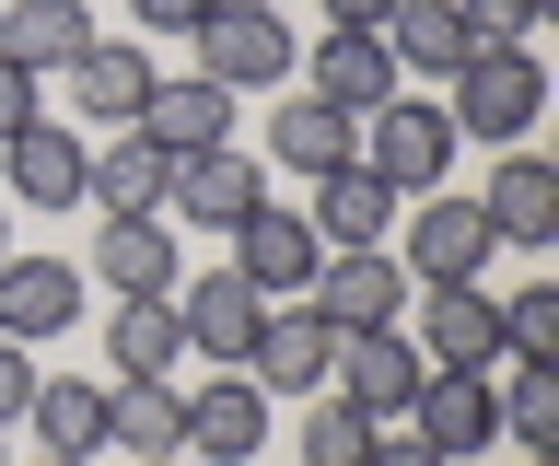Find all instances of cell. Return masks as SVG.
I'll return each instance as SVG.
<instances>
[{"instance_id":"6da1fadb","label":"cell","mask_w":559,"mask_h":466,"mask_svg":"<svg viewBox=\"0 0 559 466\" xmlns=\"http://www.w3.org/2000/svg\"><path fill=\"white\" fill-rule=\"evenodd\" d=\"M536 106H548V59H536V47H466L454 82H443L454 141H489V152H513L524 129H536Z\"/></svg>"},{"instance_id":"7a4b0ae2","label":"cell","mask_w":559,"mask_h":466,"mask_svg":"<svg viewBox=\"0 0 559 466\" xmlns=\"http://www.w3.org/2000/svg\"><path fill=\"white\" fill-rule=\"evenodd\" d=\"M187 47H199V71L222 82V94H280V82L304 71V47H292V12H269V0H210Z\"/></svg>"},{"instance_id":"3957f363","label":"cell","mask_w":559,"mask_h":466,"mask_svg":"<svg viewBox=\"0 0 559 466\" xmlns=\"http://www.w3.org/2000/svg\"><path fill=\"white\" fill-rule=\"evenodd\" d=\"M361 164H373L384 187H396V199H419V187H443L454 176V117H443V94H384V106H361Z\"/></svg>"},{"instance_id":"277c9868","label":"cell","mask_w":559,"mask_h":466,"mask_svg":"<svg viewBox=\"0 0 559 466\" xmlns=\"http://www.w3.org/2000/svg\"><path fill=\"white\" fill-rule=\"evenodd\" d=\"M257 443H269V385L245 361H210L187 385V466H257Z\"/></svg>"},{"instance_id":"5b68a950","label":"cell","mask_w":559,"mask_h":466,"mask_svg":"<svg viewBox=\"0 0 559 466\" xmlns=\"http://www.w3.org/2000/svg\"><path fill=\"white\" fill-rule=\"evenodd\" d=\"M419 361L431 373H489L501 361V291L489 280H419Z\"/></svg>"},{"instance_id":"8992f818","label":"cell","mask_w":559,"mask_h":466,"mask_svg":"<svg viewBox=\"0 0 559 466\" xmlns=\"http://www.w3.org/2000/svg\"><path fill=\"white\" fill-rule=\"evenodd\" d=\"M408 291L419 280H408V256H396V246H326V268H314L304 303L349 338V326H396V315H408Z\"/></svg>"},{"instance_id":"52a82bcc","label":"cell","mask_w":559,"mask_h":466,"mask_svg":"<svg viewBox=\"0 0 559 466\" xmlns=\"http://www.w3.org/2000/svg\"><path fill=\"white\" fill-rule=\"evenodd\" d=\"M326 385H338L361 420H408V396L431 385V361H419V338H396V326H349L338 361H326Z\"/></svg>"},{"instance_id":"ba28073f","label":"cell","mask_w":559,"mask_h":466,"mask_svg":"<svg viewBox=\"0 0 559 466\" xmlns=\"http://www.w3.org/2000/svg\"><path fill=\"white\" fill-rule=\"evenodd\" d=\"M396 256H408V280H478L501 246H489V222H478L466 187H419V199H408V246H396Z\"/></svg>"},{"instance_id":"9c48e42d","label":"cell","mask_w":559,"mask_h":466,"mask_svg":"<svg viewBox=\"0 0 559 466\" xmlns=\"http://www.w3.org/2000/svg\"><path fill=\"white\" fill-rule=\"evenodd\" d=\"M478 199V222H489V246H513V256H548L559 246V164H536V152H501V176L489 187H466Z\"/></svg>"},{"instance_id":"30bf717a","label":"cell","mask_w":559,"mask_h":466,"mask_svg":"<svg viewBox=\"0 0 559 466\" xmlns=\"http://www.w3.org/2000/svg\"><path fill=\"white\" fill-rule=\"evenodd\" d=\"M222 246H234V280H257L269 303H304V291H314V268H326L314 222H304V211H280V199H269V211H245Z\"/></svg>"},{"instance_id":"8fae6325","label":"cell","mask_w":559,"mask_h":466,"mask_svg":"<svg viewBox=\"0 0 559 466\" xmlns=\"http://www.w3.org/2000/svg\"><path fill=\"white\" fill-rule=\"evenodd\" d=\"M82 176H94V141L59 129V117L0 141V199H24V211H82Z\"/></svg>"},{"instance_id":"7c38bea8","label":"cell","mask_w":559,"mask_h":466,"mask_svg":"<svg viewBox=\"0 0 559 466\" xmlns=\"http://www.w3.org/2000/svg\"><path fill=\"white\" fill-rule=\"evenodd\" d=\"M164 199L187 211V234H234L245 211H269V164L257 152H175V176H164Z\"/></svg>"},{"instance_id":"4fadbf2b","label":"cell","mask_w":559,"mask_h":466,"mask_svg":"<svg viewBox=\"0 0 559 466\" xmlns=\"http://www.w3.org/2000/svg\"><path fill=\"white\" fill-rule=\"evenodd\" d=\"M175 326H187V361H245L269 326V291L234 268H199V280H175Z\"/></svg>"},{"instance_id":"5bb4252c","label":"cell","mask_w":559,"mask_h":466,"mask_svg":"<svg viewBox=\"0 0 559 466\" xmlns=\"http://www.w3.org/2000/svg\"><path fill=\"white\" fill-rule=\"evenodd\" d=\"M105 443L129 466L187 455V373H105Z\"/></svg>"},{"instance_id":"9a60e30c","label":"cell","mask_w":559,"mask_h":466,"mask_svg":"<svg viewBox=\"0 0 559 466\" xmlns=\"http://www.w3.org/2000/svg\"><path fill=\"white\" fill-rule=\"evenodd\" d=\"M82 280H105V303H129V291H175L187 280V256H175L164 211H105L94 222V268Z\"/></svg>"},{"instance_id":"2e32d148","label":"cell","mask_w":559,"mask_h":466,"mask_svg":"<svg viewBox=\"0 0 559 466\" xmlns=\"http://www.w3.org/2000/svg\"><path fill=\"white\" fill-rule=\"evenodd\" d=\"M408 431L431 443L443 466H478L489 443H501V408H489V373H431V385L408 396Z\"/></svg>"},{"instance_id":"e0dca14e","label":"cell","mask_w":559,"mask_h":466,"mask_svg":"<svg viewBox=\"0 0 559 466\" xmlns=\"http://www.w3.org/2000/svg\"><path fill=\"white\" fill-rule=\"evenodd\" d=\"M396 211H408V199H396L361 152H349V164H326V176H314V199H304L314 246H384V234H396Z\"/></svg>"},{"instance_id":"ac0fdd59","label":"cell","mask_w":559,"mask_h":466,"mask_svg":"<svg viewBox=\"0 0 559 466\" xmlns=\"http://www.w3.org/2000/svg\"><path fill=\"white\" fill-rule=\"evenodd\" d=\"M326 361H338V326L314 315V303H269V326H257L245 373H257L269 396H314V385H326Z\"/></svg>"},{"instance_id":"d6986e66","label":"cell","mask_w":559,"mask_h":466,"mask_svg":"<svg viewBox=\"0 0 559 466\" xmlns=\"http://www.w3.org/2000/svg\"><path fill=\"white\" fill-rule=\"evenodd\" d=\"M349 141H361V117L326 106V94H269V176H326V164H349Z\"/></svg>"},{"instance_id":"ffe728a7","label":"cell","mask_w":559,"mask_h":466,"mask_svg":"<svg viewBox=\"0 0 559 466\" xmlns=\"http://www.w3.org/2000/svg\"><path fill=\"white\" fill-rule=\"evenodd\" d=\"M82 315V268L70 256H0V338H59V326Z\"/></svg>"},{"instance_id":"44dd1931","label":"cell","mask_w":559,"mask_h":466,"mask_svg":"<svg viewBox=\"0 0 559 466\" xmlns=\"http://www.w3.org/2000/svg\"><path fill=\"white\" fill-rule=\"evenodd\" d=\"M140 141L164 152V164H175V152H222V141H234V94H222L210 71L152 82V106H140Z\"/></svg>"},{"instance_id":"7402d4cb","label":"cell","mask_w":559,"mask_h":466,"mask_svg":"<svg viewBox=\"0 0 559 466\" xmlns=\"http://www.w3.org/2000/svg\"><path fill=\"white\" fill-rule=\"evenodd\" d=\"M94 47V0H0V59H24L35 82H59Z\"/></svg>"},{"instance_id":"603a6c76","label":"cell","mask_w":559,"mask_h":466,"mask_svg":"<svg viewBox=\"0 0 559 466\" xmlns=\"http://www.w3.org/2000/svg\"><path fill=\"white\" fill-rule=\"evenodd\" d=\"M70 94H82V106H94L105 117V129H140V106H152V82H164V71H152V47H129V36H94V47H82V59H70Z\"/></svg>"},{"instance_id":"cb8c5ba5","label":"cell","mask_w":559,"mask_h":466,"mask_svg":"<svg viewBox=\"0 0 559 466\" xmlns=\"http://www.w3.org/2000/svg\"><path fill=\"white\" fill-rule=\"evenodd\" d=\"M396 82H408V71H396V47H384V36H349V24H326V47L304 59V94H326V106H349V117L384 106Z\"/></svg>"},{"instance_id":"d4e9b609","label":"cell","mask_w":559,"mask_h":466,"mask_svg":"<svg viewBox=\"0 0 559 466\" xmlns=\"http://www.w3.org/2000/svg\"><path fill=\"white\" fill-rule=\"evenodd\" d=\"M105 373H187L175 291H129V303H105Z\"/></svg>"},{"instance_id":"484cf974","label":"cell","mask_w":559,"mask_h":466,"mask_svg":"<svg viewBox=\"0 0 559 466\" xmlns=\"http://www.w3.org/2000/svg\"><path fill=\"white\" fill-rule=\"evenodd\" d=\"M24 420H35V455H82V466H94V443H105V385H94V373H35Z\"/></svg>"},{"instance_id":"4316f807","label":"cell","mask_w":559,"mask_h":466,"mask_svg":"<svg viewBox=\"0 0 559 466\" xmlns=\"http://www.w3.org/2000/svg\"><path fill=\"white\" fill-rule=\"evenodd\" d=\"M384 47H396V71H419V82H454V59H466V12L454 0H396L384 12Z\"/></svg>"},{"instance_id":"83f0119b","label":"cell","mask_w":559,"mask_h":466,"mask_svg":"<svg viewBox=\"0 0 559 466\" xmlns=\"http://www.w3.org/2000/svg\"><path fill=\"white\" fill-rule=\"evenodd\" d=\"M489 408H501V431L524 455H548L559 443V361H489Z\"/></svg>"},{"instance_id":"f1b7e54d","label":"cell","mask_w":559,"mask_h":466,"mask_svg":"<svg viewBox=\"0 0 559 466\" xmlns=\"http://www.w3.org/2000/svg\"><path fill=\"white\" fill-rule=\"evenodd\" d=\"M164 152L140 141V129H117V141L94 152V176H82V199H94V211H164Z\"/></svg>"},{"instance_id":"f546056e","label":"cell","mask_w":559,"mask_h":466,"mask_svg":"<svg viewBox=\"0 0 559 466\" xmlns=\"http://www.w3.org/2000/svg\"><path fill=\"white\" fill-rule=\"evenodd\" d=\"M373 431H384V420H361V408H349L338 385H314L304 443H292V455H304V466H361V455H373Z\"/></svg>"},{"instance_id":"4dcf8cb0","label":"cell","mask_w":559,"mask_h":466,"mask_svg":"<svg viewBox=\"0 0 559 466\" xmlns=\"http://www.w3.org/2000/svg\"><path fill=\"white\" fill-rule=\"evenodd\" d=\"M501 361H559V291L548 280L501 291Z\"/></svg>"},{"instance_id":"1f68e13d","label":"cell","mask_w":559,"mask_h":466,"mask_svg":"<svg viewBox=\"0 0 559 466\" xmlns=\"http://www.w3.org/2000/svg\"><path fill=\"white\" fill-rule=\"evenodd\" d=\"M454 12H466V36H478V47H524L536 24H548V0H454Z\"/></svg>"},{"instance_id":"d6a6232c","label":"cell","mask_w":559,"mask_h":466,"mask_svg":"<svg viewBox=\"0 0 559 466\" xmlns=\"http://www.w3.org/2000/svg\"><path fill=\"white\" fill-rule=\"evenodd\" d=\"M35 94H47V82H35L24 59H0V141H12V129H35V117H47V106H35Z\"/></svg>"},{"instance_id":"836d02e7","label":"cell","mask_w":559,"mask_h":466,"mask_svg":"<svg viewBox=\"0 0 559 466\" xmlns=\"http://www.w3.org/2000/svg\"><path fill=\"white\" fill-rule=\"evenodd\" d=\"M24 396H35V350H24V338H0V431L24 420Z\"/></svg>"},{"instance_id":"e575fe53","label":"cell","mask_w":559,"mask_h":466,"mask_svg":"<svg viewBox=\"0 0 559 466\" xmlns=\"http://www.w3.org/2000/svg\"><path fill=\"white\" fill-rule=\"evenodd\" d=\"M361 466H443V455H431V443H419L408 420H384V431H373V455H361Z\"/></svg>"},{"instance_id":"d590c367","label":"cell","mask_w":559,"mask_h":466,"mask_svg":"<svg viewBox=\"0 0 559 466\" xmlns=\"http://www.w3.org/2000/svg\"><path fill=\"white\" fill-rule=\"evenodd\" d=\"M129 12L152 24V36H199V12H210V0H129Z\"/></svg>"},{"instance_id":"8d00e7d4","label":"cell","mask_w":559,"mask_h":466,"mask_svg":"<svg viewBox=\"0 0 559 466\" xmlns=\"http://www.w3.org/2000/svg\"><path fill=\"white\" fill-rule=\"evenodd\" d=\"M384 12L396 0H326V24H349V36H384Z\"/></svg>"},{"instance_id":"74e56055","label":"cell","mask_w":559,"mask_h":466,"mask_svg":"<svg viewBox=\"0 0 559 466\" xmlns=\"http://www.w3.org/2000/svg\"><path fill=\"white\" fill-rule=\"evenodd\" d=\"M35 466H82V455H35Z\"/></svg>"},{"instance_id":"f35d334b","label":"cell","mask_w":559,"mask_h":466,"mask_svg":"<svg viewBox=\"0 0 559 466\" xmlns=\"http://www.w3.org/2000/svg\"><path fill=\"white\" fill-rule=\"evenodd\" d=\"M536 466H559V443H548V455H536Z\"/></svg>"},{"instance_id":"ab89813d","label":"cell","mask_w":559,"mask_h":466,"mask_svg":"<svg viewBox=\"0 0 559 466\" xmlns=\"http://www.w3.org/2000/svg\"><path fill=\"white\" fill-rule=\"evenodd\" d=\"M152 466H187V455H152Z\"/></svg>"},{"instance_id":"60d3db41","label":"cell","mask_w":559,"mask_h":466,"mask_svg":"<svg viewBox=\"0 0 559 466\" xmlns=\"http://www.w3.org/2000/svg\"><path fill=\"white\" fill-rule=\"evenodd\" d=\"M269 12H280V0H269Z\"/></svg>"}]
</instances>
